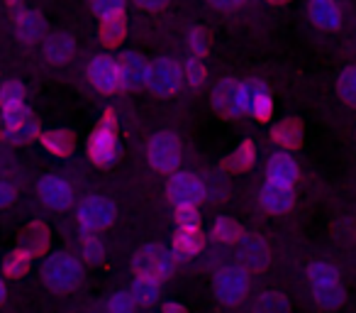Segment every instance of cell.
<instances>
[{
	"mask_svg": "<svg viewBox=\"0 0 356 313\" xmlns=\"http://www.w3.org/2000/svg\"><path fill=\"white\" fill-rule=\"evenodd\" d=\"M42 279L44 284L56 293H69L74 289H79L81 279H83V269H81V262L74 257V254H51L49 259L42 267Z\"/></svg>",
	"mask_w": 356,
	"mask_h": 313,
	"instance_id": "1",
	"label": "cell"
},
{
	"mask_svg": "<svg viewBox=\"0 0 356 313\" xmlns=\"http://www.w3.org/2000/svg\"><path fill=\"white\" fill-rule=\"evenodd\" d=\"M176 267V254L171 252L163 245H144L142 250H137L132 259V269L137 277H147V279H156L163 282L173 274Z\"/></svg>",
	"mask_w": 356,
	"mask_h": 313,
	"instance_id": "2",
	"label": "cell"
},
{
	"mask_svg": "<svg viewBox=\"0 0 356 313\" xmlns=\"http://www.w3.org/2000/svg\"><path fill=\"white\" fill-rule=\"evenodd\" d=\"M88 157L93 165L108 167L118 157V132H115L113 113H105V118L98 123L88 139Z\"/></svg>",
	"mask_w": 356,
	"mask_h": 313,
	"instance_id": "3",
	"label": "cell"
},
{
	"mask_svg": "<svg viewBox=\"0 0 356 313\" xmlns=\"http://www.w3.org/2000/svg\"><path fill=\"white\" fill-rule=\"evenodd\" d=\"M184 84V69H178V64L168 56H159L149 64L147 76V89L156 96H173Z\"/></svg>",
	"mask_w": 356,
	"mask_h": 313,
	"instance_id": "4",
	"label": "cell"
},
{
	"mask_svg": "<svg viewBox=\"0 0 356 313\" xmlns=\"http://www.w3.org/2000/svg\"><path fill=\"white\" fill-rule=\"evenodd\" d=\"M213 287L218 301H222L225 306H237L249 291V277L242 267H225L218 272Z\"/></svg>",
	"mask_w": 356,
	"mask_h": 313,
	"instance_id": "5",
	"label": "cell"
},
{
	"mask_svg": "<svg viewBox=\"0 0 356 313\" xmlns=\"http://www.w3.org/2000/svg\"><path fill=\"white\" fill-rule=\"evenodd\" d=\"M0 125L10 142H27V139L37 137V123L30 110L25 108V103L0 108Z\"/></svg>",
	"mask_w": 356,
	"mask_h": 313,
	"instance_id": "6",
	"label": "cell"
},
{
	"mask_svg": "<svg viewBox=\"0 0 356 313\" xmlns=\"http://www.w3.org/2000/svg\"><path fill=\"white\" fill-rule=\"evenodd\" d=\"M115 220V206L103 196H88L79 208V225L83 233H100Z\"/></svg>",
	"mask_w": 356,
	"mask_h": 313,
	"instance_id": "7",
	"label": "cell"
},
{
	"mask_svg": "<svg viewBox=\"0 0 356 313\" xmlns=\"http://www.w3.org/2000/svg\"><path fill=\"white\" fill-rule=\"evenodd\" d=\"M149 165L156 171H173L181 162V144L171 132H159L149 139Z\"/></svg>",
	"mask_w": 356,
	"mask_h": 313,
	"instance_id": "8",
	"label": "cell"
},
{
	"mask_svg": "<svg viewBox=\"0 0 356 313\" xmlns=\"http://www.w3.org/2000/svg\"><path fill=\"white\" fill-rule=\"evenodd\" d=\"M166 194L176 206H198L205 199V184L193 174H173L166 184Z\"/></svg>",
	"mask_w": 356,
	"mask_h": 313,
	"instance_id": "9",
	"label": "cell"
},
{
	"mask_svg": "<svg viewBox=\"0 0 356 313\" xmlns=\"http://www.w3.org/2000/svg\"><path fill=\"white\" fill-rule=\"evenodd\" d=\"M213 105L220 115H225V118H237V115H242L244 113L242 84H237L234 79L220 81L213 91Z\"/></svg>",
	"mask_w": 356,
	"mask_h": 313,
	"instance_id": "10",
	"label": "cell"
},
{
	"mask_svg": "<svg viewBox=\"0 0 356 313\" xmlns=\"http://www.w3.org/2000/svg\"><path fill=\"white\" fill-rule=\"evenodd\" d=\"M242 103H244V113L257 115L259 120H268L271 118V96H268L266 86L261 81H244L242 84Z\"/></svg>",
	"mask_w": 356,
	"mask_h": 313,
	"instance_id": "11",
	"label": "cell"
},
{
	"mask_svg": "<svg viewBox=\"0 0 356 313\" xmlns=\"http://www.w3.org/2000/svg\"><path fill=\"white\" fill-rule=\"evenodd\" d=\"M268 259H271V252H268V245L264 238H259V235H244L239 240V262L244 264V269L261 272L268 264Z\"/></svg>",
	"mask_w": 356,
	"mask_h": 313,
	"instance_id": "12",
	"label": "cell"
},
{
	"mask_svg": "<svg viewBox=\"0 0 356 313\" xmlns=\"http://www.w3.org/2000/svg\"><path fill=\"white\" fill-rule=\"evenodd\" d=\"M88 79L103 93H113L120 89V69L118 61L110 59V56H95L88 66Z\"/></svg>",
	"mask_w": 356,
	"mask_h": 313,
	"instance_id": "13",
	"label": "cell"
},
{
	"mask_svg": "<svg viewBox=\"0 0 356 313\" xmlns=\"http://www.w3.org/2000/svg\"><path fill=\"white\" fill-rule=\"evenodd\" d=\"M40 199L44 206H49V208H66V206H71V201H74V189H71V184L66 179H61V176H44V179L40 181Z\"/></svg>",
	"mask_w": 356,
	"mask_h": 313,
	"instance_id": "14",
	"label": "cell"
},
{
	"mask_svg": "<svg viewBox=\"0 0 356 313\" xmlns=\"http://www.w3.org/2000/svg\"><path fill=\"white\" fill-rule=\"evenodd\" d=\"M120 69V86L127 91L142 89L147 86V76H149V64L142 59L139 54H124L118 61Z\"/></svg>",
	"mask_w": 356,
	"mask_h": 313,
	"instance_id": "15",
	"label": "cell"
},
{
	"mask_svg": "<svg viewBox=\"0 0 356 313\" xmlns=\"http://www.w3.org/2000/svg\"><path fill=\"white\" fill-rule=\"evenodd\" d=\"M298 174H300V169H298L296 160H293L291 154L276 152L271 160H268L266 176H268V181H271V184L288 186V189H293V184L298 181Z\"/></svg>",
	"mask_w": 356,
	"mask_h": 313,
	"instance_id": "16",
	"label": "cell"
},
{
	"mask_svg": "<svg viewBox=\"0 0 356 313\" xmlns=\"http://www.w3.org/2000/svg\"><path fill=\"white\" fill-rule=\"evenodd\" d=\"M261 206L268 211V213H288L293 208V191L288 186H278L268 181L261 189V196H259Z\"/></svg>",
	"mask_w": 356,
	"mask_h": 313,
	"instance_id": "17",
	"label": "cell"
},
{
	"mask_svg": "<svg viewBox=\"0 0 356 313\" xmlns=\"http://www.w3.org/2000/svg\"><path fill=\"white\" fill-rule=\"evenodd\" d=\"M205 238L198 225H178V233L173 238V247L181 257H193L203 250Z\"/></svg>",
	"mask_w": 356,
	"mask_h": 313,
	"instance_id": "18",
	"label": "cell"
},
{
	"mask_svg": "<svg viewBox=\"0 0 356 313\" xmlns=\"http://www.w3.org/2000/svg\"><path fill=\"white\" fill-rule=\"evenodd\" d=\"M51 238H49V228L44 223H30L25 230L20 233V247L27 250V252L35 257V254H42L47 247H49Z\"/></svg>",
	"mask_w": 356,
	"mask_h": 313,
	"instance_id": "19",
	"label": "cell"
},
{
	"mask_svg": "<svg viewBox=\"0 0 356 313\" xmlns=\"http://www.w3.org/2000/svg\"><path fill=\"white\" fill-rule=\"evenodd\" d=\"M310 13L322 30H337L341 25V13L334 0H310Z\"/></svg>",
	"mask_w": 356,
	"mask_h": 313,
	"instance_id": "20",
	"label": "cell"
},
{
	"mask_svg": "<svg viewBox=\"0 0 356 313\" xmlns=\"http://www.w3.org/2000/svg\"><path fill=\"white\" fill-rule=\"evenodd\" d=\"M312 296L322 308H337L344 303V287L339 284V279L325 284H312Z\"/></svg>",
	"mask_w": 356,
	"mask_h": 313,
	"instance_id": "21",
	"label": "cell"
},
{
	"mask_svg": "<svg viewBox=\"0 0 356 313\" xmlns=\"http://www.w3.org/2000/svg\"><path fill=\"white\" fill-rule=\"evenodd\" d=\"M273 139H276L281 147H286V149H293V147H298L300 144V139H302V130H300V123H298L296 118H286V120H281V123L273 128Z\"/></svg>",
	"mask_w": 356,
	"mask_h": 313,
	"instance_id": "22",
	"label": "cell"
},
{
	"mask_svg": "<svg viewBox=\"0 0 356 313\" xmlns=\"http://www.w3.org/2000/svg\"><path fill=\"white\" fill-rule=\"evenodd\" d=\"M213 235H215V240H220V243H225V245H237L239 240L244 238V230L234 218L220 215L213 223Z\"/></svg>",
	"mask_w": 356,
	"mask_h": 313,
	"instance_id": "23",
	"label": "cell"
},
{
	"mask_svg": "<svg viewBox=\"0 0 356 313\" xmlns=\"http://www.w3.org/2000/svg\"><path fill=\"white\" fill-rule=\"evenodd\" d=\"M129 296L134 298L137 306H149V303H154L159 296V282L156 279L137 277L132 282V287H129Z\"/></svg>",
	"mask_w": 356,
	"mask_h": 313,
	"instance_id": "24",
	"label": "cell"
},
{
	"mask_svg": "<svg viewBox=\"0 0 356 313\" xmlns=\"http://www.w3.org/2000/svg\"><path fill=\"white\" fill-rule=\"evenodd\" d=\"M42 144L49 149L56 157H66V154L74 152V135L66 132V130H54V132L42 135Z\"/></svg>",
	"mask_w": 356,
	"mask_h": 313,
	"instance_id": "25",
	"label": "cell"
},
{
	"mask_svg": "<svg viewBox=\"0 0 356 313\" xmlns=\"http://www.w3.org/2000/svg\"><path fill=\"white\" fill-rule=\"evenodd\" d=\"M124 40V20L122 15H110L100 25V42L108 47H115Z\"/></svg>",
	"mask_w": 356,
	"mask_h": 313,
	"instance_id": "26",
	"label": "cell"
},
{
	"mask_svg": "<svg viewBox=\"0 0 356 313\" xmlns=\"http://www.w3.org/2000/svg\"><path fill=\"white\" fill-rule=\"evenodd\" d=\"M17 30H20V37L27 42H37L42 37V32H44V20H42V15H37V13H22L20 20H17Z\"/></svg>",
	"mask_w": 356,
	"mask_h": 313,
	"instance_id": "27",
	"label": "cell"
},
{
	"mask_svg": "<svg viewBox=\"0 0 356 313\" xmlns=\"http://www.w3.org/2000/svg\"><path fill=\"white\" fill-rule=\"evenodd\" d=\"M30 262H32V254L27 252V250L17 247L6 257V262H3V272H6L8 277L17 279V277H22L27 269H30Z\"/></svg>",
	"mask_w": 356,
	"mask_h": 313,
	"instance_id": "28",
	"label": "cell"
},
{
	"mask_svg": "<svg viewBox=\"0 0 356 313\" xmlns=\"http://www.w3.org/2000/svg\"><path fill=\"white\" fill-rule=\"evenodd\" d=\"M257 313H288V301L283 293L278 291H266L257 298V306H254Z\"/></svg>",
	"mask_w": 356,
	"mask_h": 313,
	"instance_id": "29",
	"label": "cell"
},
{
	"mask_svg": "<svg viewBox=\"0 0 356 313\" xmlns=\"http://www.w3.org/2000/svg\"><path fill=\"white\" fill-rule=\"evenodd\" d=\"M74 54V42H71V37H54V40L47 45V56H49L51 61H56V64H61V61H69V56Z\"/></svg>",
	"mask_w": 356,
	"mask_h": 313,
	"instance_id": "30",
	"label": "cell"
},
{
	"mask_svg": "<svg viewBox=\"0 0 356 313\" xmlns=\"http://www.w3.org/2000/svg\"><path fill=\"white\" fill-rule=\"evenodd\" d=\"M254 157H257V152H254V144L252 142H242L237 149H234V154L229 157V169H237V171H244L249 169V167L254 165Z\"/></svg>",
	"mask_w": 356,
	"mask_h": 313,
	"instance_id": "31",
	"label": "cell"
},
{
	"mask_svg": "<svg viewBox=\"0 0 356 313\" xmlns=\"http://www.w3.org/2000/svg\"><path fill=\"white\" fill-rule=\"evenodd\" d=\"M25 103V86L20 81H8L0 89V108H8V105H22Z\"/></svg>",
	"mask_w": 356,
	"mask_h": 313,
	"instance_id": "32",
	"label": "cell"
},
{
	"mask_svg": "<svg viewBox=\"0 0 356 313\" xmlns=\"http://www.w3.org/2000/svg\"><path fill=\"white\" fill-rule=\"evenodd\" d=\"M339 96L344 103L349 105H356V66H351V69H344L339 76Z\"/></svg>",
	"mask_w": 356,
	"mask_h": 313,
	"instance_id": "33",
	"label": "cell"
},
{
	"mask_svg": "<svg viewBox=\"0 0 356 313\" xmlns=\"http://www.w3.org/2000/svg\"><path fill=\"white\" fill-rule=\"evenodd\" d=\"M81 254H83V259L86 262H100L103 259V254H105V247H103V243H100L98 238H95L93 233H86V238L81 240Z\"/></svg>",
	"mask_w": 356,
	"mask_h": 313,
	"instance_id": "34",
	"label": "cell"
},
{
	"mask_svg": "<svg viewBox=\"0 0 356 313\" xmlns=\"http://www.w3.org/2000/svg\"><path fill=\"white\" fill-rule=\"evenodd\" d=\"M307 277H310L312 284H325V282L339 279V272H337V267H332V264H327V262H315L307 267Z\"/></svg>",
	"mask_w": 356,
	"mask_h": 313,
	"instance_id": "35",
	"label": "cell"
},
{
	"mask_svg": "<svg viewBox=\"0 0 356 313\" xmlns=\"http://www.w3.org/2000/svg\"><path fill=\"white\" fill-rule=\"evenodd\" d=\"M137 303L129 296V291H115L108 298V313H134Z\"/></svg>",
	"mask_w": 356,
	"mask_h": 313,
	"instance_id": "36",
	"label": "cell"
},
{
	"mask_svg": "<svg viewBox=\"0 0 356 313\" xmlns=\"http://www.w3.org/2000/svg\"><path fill=\"white\" fill-rule=\"evenodd\" d=\"M184 79H188L193 86L203 84V79H205V66L200 64L198 56H193V59L186 61V66H184Z\"/></svg>",
	"mask_w": 356,
	"mask_h": 313,
	"instance_id": "37",
	"label": "cell"
},
{
	"mask_svg": "<svg viewBox=\"0 0 356 313\" xmlns=\"http://www.w3.org/2000/svg\"><path fill=\"white\" fill-rule=\"evenodd\" d=\"M93 8L98 15L110 17V15H122L124 0H93Z\"/></svg>",
	"mask_w": 356,
	"mask_h": 313,
	"instance_id": "38",
	"label": "cell"
},
{
	"mask_svg": "<svg viewBox=\"0 0 356 313\" xmlns=\"http://www.w3.org/2000/svg\"><path fill=\"white\" fill-rule=\"evenodd\" d=\"M176 220L178 225H198V206H176Z\"/></svg>",
	"mask_w": 356,
	"mask_h": 313,
	"instance_id": "39",
	"label": "cell"
},
{
	"mask_svg": "<svg viewBox=\"0 0 356 313\" xmlns=\"http://www.w3.org/2000/svg\"><path fill=\"white\" fill-rule=\"evenodd\" d=\"M13 201H15V189H13L8 181H3V184H0V208L10 206Z\"/></svg>",
	"mask_w": 356,
	"mask_h": 313,
	"instance_id": "40",
	"label": "cell"
},
{
	"mask_svg": "<svg viewBox=\"0 0 356 313\" xmlns=\"http://www.w3.org/2000/svg\"><path fill=\"white\" fill-rule=\"evenodd\" d=\"M191 49H193V54H198V56L208 49V42H205L203 32H193V35H191Z\"/></svg>",
	"mask_w": 356,
	"mask_h": 313,
	"instance_id": "41",
	"label": "cell"
},
{
	"mask_svg": "<svg viewBox=\"0 0 356 313\" xmlns=\"http://www.w3.org/2000/svg\"><path fill=\"white\" fill-rule=\"evenodd\" d=\"M139 6L147 8V10H159V8H163L168 3V0H137Z\"/></svg>",
	"mask_w": 356,
	"mask_h": 313,
	"instance_id": "42",
	"label": "cell"
},
{
	"mask_svg": "<svg viewBox=\"0 0 356 313\" xmlns=\"http://www.w3.org/2000/svg\"><path fill=\"white\" fill-rule=\"evenodd\" d=\"M163 313H186V308L181 303H166L163 306Z\"/></svg>",
	"mask_w": 356,
	"mask_h": 313,
	"instance_id": "43",
	"label": "cell"
},
{
	"mask_svg": "<svg viewBox=\"0 0 356 313\" xmlns=\"http://www.w3.org/2000/svg\"><path fill=\"white\" fill-rule=\"evenodd\" d=\"M213 3H215V6H237V3H239V0H213Z\"/></svg>",
	"mask_w": 356,
	"mask_h": 313,
	"instance_id": "44",
	"label": "cell"
},
{
	"mask_svg": "<svg viewBox=\"0 0 356 313\" xmlns=\"http://www.w3.org/2000/svg\"><path fill=\"white\" fill-rule=\"evenodd\" d=\"M3 298H6V287H3V282H0V303H3Z\"/></svg>",
	"mask_w": 356,
	"mask_h": 313,
	"instance_id": "45",
	"label": "cell"
},
{
	"mask_svg": "<svg viewBox=\"0 0 356 313\" xmlns=\"http://www.w3.org/2000/svg\"><path fill=\"white\" fill-rule=\"evenodd\" d=\"M271 3H288V0H271Z\"/></svg>",
	"mask_w": 356,
	"mask_h": 313,
	"instance_id": "46",
	"label": "cell"
},
{
	"mask_svg": "<svg viewBox=\"0 0 356 313\" xmlns=\"http://www.w3.org/2000/svg\"><path fill=\"white\" fill-rule=\"evenodd\" d=\"M10 3H13V0H10Z\"/></svg>",
	"mask_w": 356,
	"mask_h": 313,
	"instance_id": "47",
	"label": "cell"
}]
</instances>
